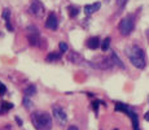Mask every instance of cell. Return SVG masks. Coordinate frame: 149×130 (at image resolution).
I'll return each instance as SVG.
<instances>
[{"instance_id":"obj_1","label":"cell","mask_w":149,"mask_h":130,"mask_svg":"<svg viewBox=\"0 0 149 130\" xmlns=\"http://www.w3.org/2000/svg\"><path fill=\"white\" fill-rule=\"evenodd\" d=\"M126 55L130 59L131 64L136 66L137 69H144L147 65L145 61V53L139 46H128L126 48Z\"/></svg>"},{"instance_id":"obj_2","label":"cell","mask_w":149,"mask_h":130,"mask_svg":"<svg viewBox=\"0 0 149 130\" xmlns=\"http://www.w3.org/2000/svg\"><path fill=\"white\" fill-rule=\"evenodd\" d=\"M31 121L36 130H51L52 129V118L47 112H34L31 115Z\"/></svg>"},{"instance_id":"obj_3","label":"cell","mask_w":149,"mask_h":130,"mask_svg":"<svg viewBox=\"0 0 149 130\" xmlns=\"http://www.w3.org/2000/svg\"><path fill=\"white\" fill-rule=\"evenodd\" d=\"M134 27H135V18H134V16H127V17H125V18H122V21L119 22V25H118L119 31H121V34L125 37L130 35V34L132 33Z\"/></svg>"},{"instance_id":"obj_4","label":"cell","mask_w":149,"mask_h":130,"mask_svg":"<svg viewBox=\"0 0 149 130\" xmlns=\"http://www.w3.org/2000/svg\"><path fill=\"white\" fill-rule=\"evenodd\" d=\"M52 115L56 120V122L60 126H64L65 124L68 122V115L66 112L64 111V108L60 105H53L52 107Z\"/></svg>"},{"instance_id":"obj_5","label":"cell","mask_w":149,"mask_h":130,"mask_svg":"<svg viewBox=\"0 0 149 130\" xmlns=\"http://www.w3.org/2000/svg\"><path fill=\"white\" fill-rule=\"evenodd\" d=\"M90 65L93 66V68L104 69V70H107V69L113 68L114 61H113L111 57H101V59H99L97 61H92V64H90Z\"/></svg>"},{"instance_id":"obj_6","label":"cell","mask_w":149,"mask_h":130,"mask_svg":"<svg viewBox=\"0 0 149 130\" xmlns=\"http://www.w3.org/2000/svg\"><path fill=\"white\" fill-rule=\"evenodd\" d=\"M29 11H30V13L35 17H42L45 12L44 5H43L39 0H33L31 4H30V7H29Z\"/></svg>"},{"instance_id":"obj_7","label":"cell","mask_w":149,"mask_h":130,"mask_svg":"<svg viewBox=\"0 0 149 130\" xmlns=\"http://www.w3.org/2000/svg\"><path fill=\"white\" fill-rule=\"evenodd\" d=\"M29 30H31L30 33H29V43H30L31 46H39V33L38 30H36L34 26H29Z\"/></svg>"},{"instance_id":"obj_8","label":"cell","mask_w":149,"mask_h":130,"mask_svg":"<svg viewBox=\"0 0 149 130\" xmlns=\"http://www.w3.org/2000/svg\"><path fill=\"white\" fill-rule=\"evenodd\" d=\"M57 25H58V20H57L56 14H54V13H49L47 21H45V27L49 29V30H56Z\"/></svg>"},{"instance_id":"obj_9","label":"cell","mask_w":149,"mask_h":130,"mask_svg":"<svg viewBox=\"0 0 149 130\" xmlns=\"http://www.w3.org/2000/svg\"><path fill=\"white\" fill-rule=\"evenodd\" d=\"M100 7H101V3H93V4H87L84 7V13L87 14V16H90V14L97 12V11L100 9Z\"/></svg>"},{"instance_id":"obj_10","label":"cell","mask_w":149,"mask_h":130,"mask_svg":"<svg viewBox=\"0 0 149 130\" xmlns=\"http://www.w3.org/2000/svg\"><path fill=\"white\" fill-rule=\"evenodd\" d=\"M68 60L70 63H73V64H81L83 61V57L79 53H77V52H70L68 56Z\"/></svg>"},{"instance_id":"obj_11","label":"cell","mask_w":149,"mask_h":130,"mask_svg":"<svg viewBox=\"0 0 149 130\" xmlns=\"http://www.w3.org/2000/svg\"><path fill=\"white\" fill-rule=\"evenodd\" d=\"M100 46V39L97 38V37H93V38L88 39L87 42V47L91 48V50H96V48H99Z\"/></svg>"},{"instance_id":"obj_12","label":"cell","mask_w":149,"mask_h":130,"mask_svg":"<svg viewBox=\"0 0 149 130\" xmlns=\"http://www.w3.org/2000/svg\"><path fill=\"white\" fill-rule=\"evenodd\" d=\"M25 96H29V98H31V96H34V95L36 94V87L34 85H29L26 89H25Z\"/></svg>"},{"instance_id":"obj_13","label":"cell","mask_w":149,"mask_h":130,"mask_svg":"<svg viewBox=\"0 0 149 130\" xmlns=\"http://www.w3.org/2000/svg\"><path fill=\"white\" fill-rule=\"evenodd\" d=\"M61 53H62V52H60V53H49L47 57H45V61H47V63L56 61V60L61 59Z\"/></svg>"},{"instance_id":"obj_14","label":"cell","mask_w":149,"mask_h":130,"mask_svg":"<svg viewBox=\"0 0 149 130\" xmlns=\"http://www.w3.org/2000/svg\"><path fill=\"white\" fill-rule=\"evenodd\" d=\"M111 59H113V61H114V64H116V65H118L119 68L125 69V65L122 64V61H121V60H119V57L117 56V53H116V52H111Z\"/></svg>"},{"instance_id":"obj_15","label":"cell","mask_w":149,"mask_h":130,"mask_svg":"<svg viewBox=\"0 0 149 130\" xmlns=\"http://www.w3.org/2000/svg\"><path fill=\"white\" fill-rule=\"evenodd\" d=\"M68 12H69V16H70V17H77V16H78V13H79V9L70 5V7H68Z\"/></svg>"},{"instance_id":"obj_16","label":"cell","mask_w":149,"mask_h":130,"mask_svg":"<svg viewBox=\"0 0 149 130\" xmlns=\"http://www.w3.org/2000/svg\"><path fill=\"white\" fill-rule=\"evenodd\" d=\"M109 46H110V38H105L104 42L101 43V50L102 51H108L109 50Z\"/></svg>"},{"instance_id":"obj_17","label":"cell","mask_w":149,"mask_h":130,"mask_svg":"<svg viewBox=\"0 0 149 130\" xmlns=\"http://www.w3.org/2000/svg\"><path fill=\"white\" fill-rule=\"evenodd\" d=\"M24 107H25L26 109L33 108V102L29 99V96H25V98H24Z\"/></svg>"},{"instance_id":"obj_18","label":"cell","mask_w":149,"mask_h":130,"mask_svg":"<svg viewBox=\"0 0 149 130\" xmlns=\"http://www.w3.org/2000/svg\"><path fill=\"white\" fill-rule=\"evenodd\" d=\"M1 108H3V111H9V109H12L13 108V104L12 103H8V102H3L1 103Z\"/></svg>"},{"instance_id":"obj_19","label":"cell","mask_w":149,"mask_h":130,"mask_svg":"<svg viewBox=\"0 0 149 130\" xmlns=\"http://www.w3.org/2000/svg\"><path fill=\"white\" fill-rule=\"evenodd\" d=\"M9 16H10V9H8V8H5L4 11H3V14L1 17L4 20H9Z\"/></svg>"},{"instance_id":"obj_20","label":"cell","mask_w":149,"mask_h":130,"mask_svg":"<svg viewBox=\"0 0 149 130\" xmlns=\"http://www.w3.org/2000/svg\"><path fill=\"white\" fill-rule=\"evenodd\" d=\"M60 52H68V46L64 42H60Z\"/></svg>"},{"instance_id":"obj_21","label":"cell","mask_w":149,"mask_h":130,"mask_svg":"<svg viewBox=\"0 0 149 130\" xmlns=\"http://www.w3.org/2000/svg\"><path fill=\"white\" fill-rule=\"evenodd\" d=\"M127 3V0H117V7L118 8H123Z\"/></svg>"},{"instance_id":"obj_22","label":"cell","mask_w":149,"mask_h":130,"mask_svg":"<svg viewBox=\"0 0 149 130\" xmlns=\"http://www.w3.org/2000/svg\"><path fill=\"white\" fill-rule=\"evenodd\" d=\"M5 92H7V87L1 83V85H0V95L3 96V95H5Z\"/></svg>"},{"instance_id":"obj_23","label":"cell","mask_w":149,"mask_h":130,"mask_svg":"<svg viewBox=\"0 0 149 130\" xmlns=\"http://www.w3.org/2000/svg\"><path fill=\"white\" fill-rule=\"evenodd\" d=\"M5 26H7V29L9 31H13V26L10 25V22H9V20H7V22H5Z\"/></svg>"},{"instance_id":"obj_24","label":"cell","mask_w":149,"mask_h":130,"mask_svg":"<svg viewBox=\"0 0 149 130\" xmlns=\"http://www.w3.org/2000/svg\"><path fill=\"white\" fill-rule=\"evenodd\" d=\"M16 122L18 124V126H22V124H24V122H22V120H21L19 117H16Z\"/></svg>"},{"instance_id":"obj_25","label":"cell","mask_w":149,"mask_h":130,"mask_svg":"<svg viewBox=\"0 0 149 130\" xmlns=\"http://www.w3.org/2000/svg\"><path fill=\"white\" fill-rule=\"evenodd\" d=\"M68 130H79V129H78V128H77V126L71 125V126H69V128H68Z\"/></svg>"},{"instance_id":"obj_26","label":"cell","mask_w":149,"mask_h":130,"mask_svg":"<svg viewBox=\"0 0 149 130\" xmlns=\"http://www.w3.org/2000/svg\"><path fill=\"white\" fill-rule=\"evenodd\" d=\"M100 104V102H95L93 103V109H95V111H97V105H99Z\"/></svg>"},{"instance_id":"obj_27","label":"cell","mask_w":149,"mask_h":130,"mask_svg":"<svg viewBox=\"0 0 149 130\" xmlns=\"http://www.w3.org/2000/svg\"><path fill=\"white\" fill-rule=\"evenodd\" d=\"M144 118H145V121H149V111H148L147 113L144 115Z\"/></svg>"},{"instance_id":"obj_28","label":"cell","mask_w":149,"mask_h":130,"mask_svg":"<svg viewBox=\"0 0 149 130\" xmlns=\"http://www.w3.org/2000/svg\"><path fill=\"white\" fill-rule=\"evenodd\" d=\"M3 130H12V128L10 126H5V128H3Z\"/></svg>"},{"instance_id":"obj_29","label":"cell","mask_w":149,"mask_h":130,"mask_svg":"<svg viewBox=\"0 0 149 130\" xmlns=\"http://www.w3.org/2000/svg\"><path fill=\"white\" fill-rule=\"evenodd\" d=\"M1 113H4V111H3V109H0V115H1Z\"/></svg>"},{"instance_id":"obj_30","label":"cell","mask_w":149,"mask_h":130,"mask_svg":"<svg viewBox=\"0 0 149 130\" xmlns=\"http://www.w3.org/2000/svg\"><path fill=\"white\" fill-rule=\"evenodd\" d=\"M0 85H1V82H0Z\"/></svg>"}]
</instances>
